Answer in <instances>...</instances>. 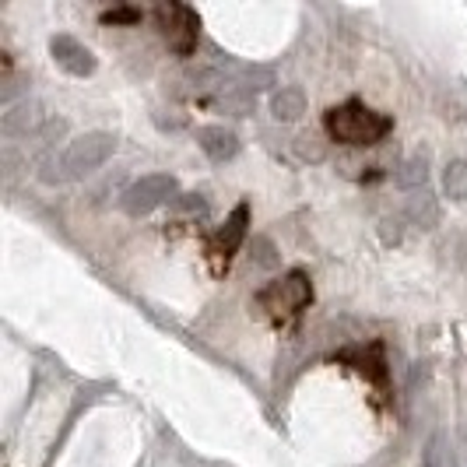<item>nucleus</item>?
<instances>
[{
  "mask_svg": "<svg viewBox=\"0 0 467 467\" xmlns=\"http://www.w3.org/2000/svg\"><path fill=\"white\" fill-rule=\"evenodd\" d=\"M324 130L330 134V140L337 144H351V148H369L379 144L394 130V119L387 113H379L366 102H341V106H330L324 113Z\"/></svg>",
  "mask_w": 467,
  "mask_h": 467,
  "instance_id": "nucleus-1",
  "label": "nucleus"
},
{
  "mask_svg": "<svg viewBox=\"0 0 467 467\" xmlns=\"http://www.w3.org/2000/svg\"><path fill=\"white\" fill-rule=\"evenodd\" d=\"M113 151H117V138H113V134H106V130H92V134L74 138L67 148H64V155H60V169H64V176H67V180H81V176L95 172L99 165L109 162V159H113Z\"/></svg>",
  "mask_w": 467,
  "mask_h": 467,
  "instance_id": "nucleus-2",
  "label": "nucleus"
},
{
  "mask_svg": "<svg viewBox=\"0 0 467 467\" xmlns=\"http://www.w3.org/2000/svg\"><path fill=\"white\" fill-rule=\"evenodd\" d=\"M313 299V285L303 271H288L285 278L271 281L264 292H260V306L267 309V317L275 320H292L299 317L306 306Z\"/></svg>",
  "mask_w": 467,
  "mask_h": 467,
  "instance_id": "nucleus-3",
  "label": "nucleus"
},
{
  "mask_svg": "<svg viewBox=\"0 0 467 467\" xmlns=\"http://www.w3.org/2000/svg\"><path fill=\"white\" fill-rule=\"evenodd\" d=\"M155 18H159V32H162L165 47L172 49L176 57H190L197 49L201 18H197L193 7H187V4H162L155 11Z\"/></svg>",
  "mask_w": 467,
  "mask_h": 467,
  "instance_id": "nucleus-4",
  "label": "nucleus"
},
{
  "mask_svg": "<svg viewBox=\"0 0 467 467\" xmlns=\"http://www.w3.org/2000/svg\"><path fill=\"white\" fill-rule=\"evenodd\" d=\"M172 193H176V176L151 172V176H140V180H134L130 187L123 190L119 204H123L127 214H148V211L162 208L165 201H172Z\"/></svg>",
  "mask_w": 467,
  "mask_h": 467,
  "instance_id": "nucleus-5",
  "label": "nucleus"
},
{
  "mask_svg": "<svg viewBox=\"0 0 467 467\" xmlns=\"http://www.w3.org/2000/svg\"><path fill=\"white\" fill-rule=\"evenodd\" d=\"M246 225H250V204L243 201V204H235V211L225 218V225L211 239V254H214L218 264L229 267V260L239 254V246H243V239H246Z\"/></svg>",
  "mask_w": 467,
  "mask_h": 467,
  "instance_id": "nucleus-6",
  "label": "nucleus"
},
{
  "mask_svg": "<svg viewBox=\"0 0 467 467\" xmlns=\"http://www.w3.org/2000/svg\"><path fill=\"white\" fill-rule=\"evenodd\" d=\"M47 106L39 99H25L18 106H11L4 117H0V134L4 138H28V134H39L47 127Z\"/></svg>",
  "mask_w": 467,
  "mask_h": 467,
  "instance_id": "nucleus-7",
  "label": "nucleus"
},
{
  "mask_svg": "<svg viewBox=\"0 0 467 467\" xmlns=\"http://www.w3.org/2000/svg\"><path fill=\"white\" fill-rule=\"evenodd\" d=\"M49 53H53V64L60 70H67L70 78H88L95 70L92 49L81 47L74 36H53L49 39Z\"/></svg>",
  "mask_w": 467,
  "mask_h": 467,
  "instance_id": "nucleus-8",
  "label": "nucleus"
},
{
  "mask_svg": "<svg viewBox=\"0 0 467 467\" xmlns=\"http://www.w3.org/2000/svg\"><path fill=\"white\" fill-rule=\"evenodd\" d=\"M197 144H201V151L208 155L211 162H229V159H235V151H239V140L225 127H201L197 130Z\"/></svg>",
  "mask_w": 467,
  "mask_h": 467,
  "instance_id": "nucleus-9",
  "label": "nucleus"
},
{
  "mask_svg": "<svg viewBox=\"0 0 467 467\" xmlns=\"http://www.w3.org/2000/svg\"><path fill=\"white\" fill-rule=\"evenodd\" d=\"M271 113L275 119H299L306 113V95L303 88H296V85H281L278 92L271 95Z\"/></svg>",
  "mask_w": 467,
  "mask_h": 467,
  "instance_id": "nucleus-10",
  "label": "nucleus"
},
{
  "mask_svg": "<svg viewBox=\"0 0 467 467\" xmlns=\"http://www.w3.org/2000/svg\"><path fill=\"white\" fill-rule=\"evenodd\" d=\"M394 180H398V187H404V190L425 187V180H429V155H425V151H419V155L404 159V162H400V169L394 172Z\"/></svg>",
  "mask_w": 467,
  "mask_h": 467,
  "instance_id": "nucleus-11",
  "label": "nucleus"
},
{
  "mask_svg": "<svg viewBox=\"0 0 467 467\" xmlns=\"http://www.w3.org/2000/svg\"><path fill=\"white\" fill-rule=\"evenodd\" d=\"M408 218L421 225V229H432L436 222H440V208H436V201H432V193H425L421 190L419 197H411V204H408Z\"/></svg>",
  "mask_w": 467,
  "mask_h": 467,
  "instance_id": "nucleus-12",
  "label": "nucleus"
},
{
  "mask_svg": "<svg viewBox=\"0 0 467 467\" xmlns=\"http://www.w3.org/2000/svg\"><path fill=\"white\" fill-rule=\"evenodd\" d=\"M443 190L450 201H467V162L457 159L443 169Z\"/></svg>",
  "mask_w": 467,
  "mask_h": 467,
  "instance_id": "nucleus-13",
  "label": "nucleus"
},
{
  "mask_svg": "<svg viewBox=\"0 0 467 467\" xmlns=\"http://www.w3.org/2000/svg\"><path fill=\"white\" fill-rule=\"evenodd\" d=\"M425 467H453V457H450V446H446V436H432V443L425 450Z\"/></svg>",
  "mask_w": 467,
  "mask_h": 467,
  "instance_id": "nucleus-14",
  "label": "nucleus"
},
{
  "mask_svg": "<svg viewBox=\"0 0 467 467\" xmlns=\"http://www.w3.org/2000/svg\"><path fill=\"white\" fill-rule=\"evenodd\" d=\"M218 106H222V109H233L235 117H246L250 106H254V99L246 95V88H233V92H225L218 99Z\"/></svg>",
  "mask_w": 467,
  "mask_h": 467,
  "instance_id": "nucleus-15",
  "label": "nucleus"
},
{
  "mask_svg": "<svg viewBox=\"0 0 467 467\" xmlns=\"http://www.w3.org/2000/svg\"><path fill=\"white\" fill-rule=\"evenodd\" d=\"M138 18H140V11H134V7H117V11H106V15H102L106 25H134Z\"/></svg>",
  "mask_w": 467,
  "mask_h": 467,
  "instance_id": "nucleus-16",
  "label": "nucleus"
},
{
  "mask_svg": "<svg viewBox=\"0 0 467 467\" xmlns=\"http://www.w3.org/2000/svg\"><path fill=\"white\" fill-rule=\"evenodd\" d=\"M257 250H260V264H264V267H271V264H275V257H271V243H267V239H257Z\"/></svg>",
  "mask_w": 467,
  "mask_h": 467,
  "instance_id": "nucleus-17",
  "label": "nucleus"
}]
</instances>
